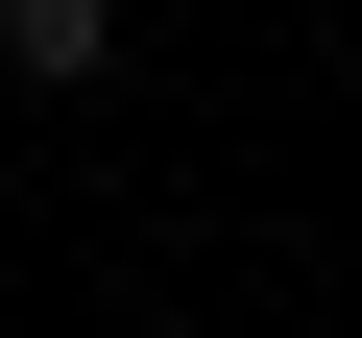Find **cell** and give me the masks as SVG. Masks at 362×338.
Instances as JSON below:
<instances>
[{"mask_svg": "<svg viewBox=\"0 0 362 338\" xmlns=\"http://www.w3.org/2000/svg\"><path fill=\"white\" fill-rule=\"evenodd\" d=\"M0 73H25V97H97L121 73V0H0Z\"/></svg>", "mask_w": 362, "mask_h": 338, "instance_id": "cell-1", "label": "cell"}]
</instances>
